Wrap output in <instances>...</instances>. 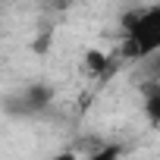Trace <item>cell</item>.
Instances as JSON below:
<instances>
[{
	"mask_svg": "<svg viewBox=\"0 0 160 160\" xmlns=\"http://www.w3.org/2000/svg\"><path fill=\"white\" fill-rule=\"evenodd\" d=\"M126 41H122V57L126 60H148L160 53V3L135 10L122 19Z\"/></svg>",
	"mask_w": 160,
	"mask_h": 160,
	"instance_id": "obj_1",
	"label": "cell"
},
{
	"mask_svg": "<svg viewBox=\"0 0 160 160\" xmlns=\"http://www.w3.org/2000/svg\"><path fill=\"white\" fill-rule=\"evenodd\" d=\"M154 72H157V78H160V53H157V60H154Z\"/></svg>",
	"mask_w": 160,
	"mask_h": 160,
	"instance_id": "obj_7",
	"label": "cell"
},
{
	"mask_svg": "<svg viewBox=\"0 0 160 160\" xmlns=\"http://www.w3.org/2000/svg\"><path fill=\"white\" fill-rule=\"evenodd\" d=\"M85 60H88V63H85V69H88L91 75H101V72L107 69V53H101V50H88V53H85Z\"/></svg>",
	"mask_w": 160,
	"mask_h": 160,
	"instance_id": "obj_5",
	"label": "cell"
},
{
	"mask_svg": "<svg viewBox=\"0 0 160 160\" xmlns=\"http://www.w3.org/2000/svg\"><path fill=\"white\" fill-rule=\"evenodd\" d=\"M141 110H144V116H148L151 126H160V82H154V85L144 88V104H141Z\"/></svg>",
	"mask_w": 160,
	"mask_h": 160,
	"instance_id": "obj_3",
	"label": "cell"
},
{
	"mask_svg": "<svg viewBox=\"0 0 160 160\" xmlns=\"http://www.w3.org/2000/svg\"><path fill=\"white\" fill-rule=\"evenodd\" d=\"M72 3H75V0H41V7H44L47 13H57V16L69 13V10H72Z\"/></svg>",
	"mask_w": 160,
	"mask_h": 160,
	"instance_id": "obj_6",
	"label": "cell"
},
{
	"mask_svg": "<svg viewBox=\"0 0 160 160\" xmlns=\"http://www.w3.org/2000/svg\"><path fill=\"white\" fill-rule=\"evenodd\" d=\"M53 104V88L47 82H28L16 91H10L3 98V110L7 116L13 119H35V116H44Z\"/></svg>",
	"mask_w": 160,
	"mask_h": 160,
	"instance_id": "obj_2",
	"label": "cell"
},
{
	"mask_svg": "<svg viewBox=\"0 0 160 160\" xmlns=\"http://www.w3.org/2000/svg\"><path fill=\"white\" fill-rule=\"evenodd\" d=\"M122 154H126L122 144H116V141H101L98 148L88 151V160H116V157H122Z\"/></svg>",
	"mask_w": 160,
	"mask_h": 160,
	"instance_id": "obj_4",
	"label": "cell"
}]
</instances>
